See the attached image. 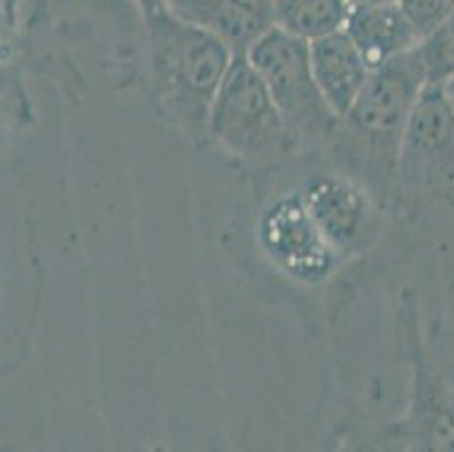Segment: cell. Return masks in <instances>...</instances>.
Returning <instances> with one entry per match:
<instances>
[{"label": "cell", "mask_w": 454, "mask_h": 452, "mask_svg": "<svg viewBox=\"0 0 454 452\" xmlns=\"http://www.w3.org/2000/svg\"><path fill=\"white\" fill-rule=\"evenodd\" d=\"M43 256L35 222L0 181V380L27 362L43 308Z\"/></svg>", "instance_id": "obj_5"}, {"label": "cell", "mask_w": 454, "mask_h": 452, "mask_svg": "<svg viewBox=\"0 0 454 452\" xmlns=\"http://www.w3.org/2000/svg\"><path fill=\"white\" fill-rule=\"evenodd\" d=\"M344 30L357 45L371 70L423 44L419 30L410 16L404 14L398 0L380 5H353Z\"/></svg>", "instance_id": "obj_10"}, {"label": "cell", "mask_w": 454, "mask_h": 452, "mask_svg": "<svg viewBox=\"0 0 454 452\" xmlns=\"http://www.w3.org/2000/svg\"><path fill=\"white\" fill-rule=\"evenodd\" d=\"M350 5H380V3H395V0H348Z\"/></svg>", "instance_id": "obj_19"}, {"label": "cell", "mask_w": 454, "mask_h": 452, "mask_svg": "<svg viewBox=\"0 0 454 452\" xmlns=\"http://www.w3.org/2000/svg\"><path fill=\"white\" fill-rule=\"evenodd\" d=\"M26 70L16 64H0V168L12 155L14 143L35 124L36 111L27 91Z\"/></svg>", "instance_id": "obj_13"}, {"label": "cell", "mask_w": 454, "mask_h": 452, "mask_svg": "<svg viewBox=\"0 0 454 452\" xmlns=\"http://www.w3.org/2000/svg\"><path fill=\"white\" fill-rule=\"evenodd\" d=\"M425 84L427 66L420 45L373 68L357 99L337 123L333 139L319 149L364 181L387 206H391L404 131Z\"/></svg>", "instance_id": "obj_4"}, {"label": "cell", "mask_w": 454, "mask_h": 452, "mask_svg": "<svg viewBox=\"0 0 454 452\" xmlns=\"http://www.w3.org/2000/svg\"><path fill=\"white\" fill-rule=\"evenodd\" d=\"M427 82H445L454 75V14L420 44Z\"/></svg>", "instance_id": "obj_14"}, {"label": "cell", "mask_w": 454, "mask_h": 452, "mask_svg": "<svg viewBox=\"0 0 454 452\" xmlns=\"http://www.w3.org/2000/svg\"><path fill=\"white\" fill-rule=\"evenodd\" d=\"M0 64H16V28L10 20L7 0H0Z\"/></svg>", "instance_id": "obj_16"}, {"label": "cell", "mask_w": 454, "mask_h": 452, "mask_svg": "<svg viewBox=\"0 0 454 452\" xmlns=\"http://www.w3.org/2000/svg\"><path fill=\"white\" fill-rule=\"evenodd\" d=\"M274 25L305 41H315L330 32L344 30L348 0H271Z\"/></svg>", "instance_id": "obj_12"}, {"label": "cell", "mask_w": 454, "mask_h": 452, "mask_svg": "<svg viewBox=\"0 0 454 452\" xmlns=\"http://www.w3.org/2000/svg\"><path fill=\"white\" fill-rule=\"evenodd\" d=\"M398 3L419 30L420 39H427L454 14V0H398Z\"/></svg>", "instance_id": "obj_15"}, {"label": "cell", "mask_w": 454, "mask_h": 452, "mask_svg": "<svg viewBox=\"0 0 454 452\" xmlns=\"http://www.w3.org/2000/svg\"><path fill=\"white\" fill-rule=\"evenodd\" d=\"M165 10L220 36L233 55H245L274 28L271 0H165Z\"/></svg>", "instance_id": "obj_9"}, {"label": "cell", "mask_w": 454, "mask_h": 452, "mask_svg": "<svg viewBox=\"0 0 454 452\" xmlns=\"http://www.w3.org/2000/svg\"><path fill=\"white\" fill-rule=\"evenodd\" d=\"M312 73L334 114L344 115L369 80L371 68L346 30L309 41Z\"/></svg>", "instance_id": "obj_11"}, {"label": "cell", "mask_w": 454, "mask_h": 452, "mask_svg": "<svg viewBox=\"0 0 454 452\" xmlns=\"http://www.w3.org/2000/svg\"><path fill=\"white\" fill-rule=\"evenodd\" d=\"M143 20L138 82L156 120L195 147H208L215 98L233 50L213 32L163 10Z\"/></svg>", "instance_id": "obj_2"}, {"label": "cell", "mask_w": 454, "mask_h": 452, "mask_svg": "<svg viewBox=\"0 0 454 452\" xmlns=\"http://www.w3.org/2000/svg\"><path fill=\"white\" fill-rule=\"evenodd\" d=\"M290 161L247 172L249 190L238 219L240 260L309 323L330 326L371 276L333 247L305 204Z\"/></svg>", "instance_id": "obj_1"}, {"label": "cell", "mask_w": 454, "mask_h": 452, "mask_svg": "<svg viewBox=\"0 0 454 452\" xmlns=\"http://www.w3.org/2000/svg\"><path fill=\"white\" fill-rule=\"evenodd\" d=\"M208 145L242 172L278 168L299 155L265 80L247 55H233L208 123Z\"/></svg>", "instance_id": "obj_7"}, {"label": "cell", "mask_w": 454, "mask_h": 452, "mask_svg": "<svg viewBox=\"0 0 454 452\" xmlns=\"http://www.w3.org/2000/svg\"><path fill=\"white\" fill-rule=\"evenodd\" d=\"M389 209L407 226L434 209L454 213V111L441 82H427L411 111Z\"/></svg>", "instance_id": "obj_6"}, {"label": "cell", "mask_w": 454, "mask_h": 452, "mask_svg": "<svg viewBox=\"0 0 454 452\" xmlns=\"http://www.w3.org/2000/svg\"><path fill=\"white\" fill-rule=\"evenodd\" d=\"M265 80L299 155L319 152L333 139L340 115L330 109L312 73L309 41L271 28L245 52Z\"/></svg>", "instance_id": "obj_8"}, {"label": "cell", "mask_w": 454, "mask_h": 452, "mask_svg": "<svg viewBox=\"0 0 454 452\" xmlns=\"http://www.w3.org/2000/svg\"><path fill=\"white\" fill-rule=\"evenodd\" d=\"M395 335L410 369L403 409L387 418L353 409L334 425L330 439L341 450L454 452V369L439 367L429 353L419 292L411 285L398 292Z\"/></svg>", "instance_id": "obj_3"}, {"label": "cell", "mask_w": 454, "mask_h": 452, "mask_svg": "<svg viewBox=\"0 0 454 452\" xmlns=\"http://www.w3.org/2000/svg\"><path fill=\"white\" fill-rule=\"evenodd\" d=\"M20 5H23V0H7V12H10V20L14 28H19ZM134 5L138 10L140 19H147V16L159 14V12L165 10V0H134Z\"/></svg>", "instance_id": "obj_17"}, {"label": "cell", "mask_w": 454, "mask_h": 452, "mask_svg": "<svg viewBox=\"0 0 454 452\" xmlns=\"http://www.w3.org/2000/svg\"><path fill=\"white\" fill-rule=\"evenodd\" d=\"M441 84H443L445 95H448V99H450V107H452V111H454V75H450L448 80L441 82Z\"/></svg>", "instance_id": "obj_18"}]
</instances>
